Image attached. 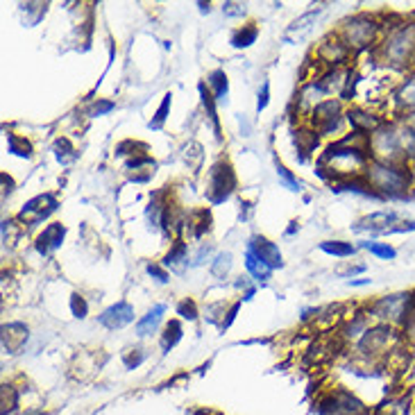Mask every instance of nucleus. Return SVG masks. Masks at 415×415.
<instances>
[{"instance_id": "1", "label": "nucleus", "mask_w": 415, "mask_h": 415, "mask_svg": "<svg viewBox=\"0 0 415 415\" xmlns=\"http://www.w3.org/2000/svg\"><path fill=\"white\" fill-rule=\"evenodd\" d=\"M375 57L388 69H415V18H384V35L375 48Z\"/></svg>"}, {"instance_id": "2", "label": "nucleus", "mask_w": 415, "mask_h": 415, "mask_svg": "<svg viewBox=\"0 0 415 415\" xmlns=\"http://www.w3.org/2000/svg\"><path fill=\"white\" fill-rule=\"evenodd\" d=\"M363 177L381 200H402L411 193V189H415V170L409 163H386L370 159Z\"/></svg>"}, {"instance_id": "3", "label": "nucleus", "mask_w": 415, "mask_h": 415, "mask_svg": "<svg viewBox=\"0 0 415 415\" xmlns=\"http://www.w3.org/2000/svg\"><path fill=\"white\" fill-rule=\"evenodd\" d=\"M336 35L345 41V46L352 52H366L370 48H377L381 35H384V18L377 14H354L341 21Z\"/></svg>"}, {"instance_id": "4", "label": "nucleus", "mask_w": 415, "mask_h": 415, "mask_svg": "<svg viewBox=\"0 0 415 415\" xmlns=\"http://www.w3.org/2000/svg\"><path fill=\"white\" fill-rule=\"evenodd\" d=\"M402 341V334L397 327L386 322H375L356 343V352L368 361H379L392 352H397V343Z\"/></svg>"}, {"instance_id": "5", "label": "nucleus", "mask_w": 415, "mask_h": 415, "mask_svg": "<svg viewBox=\"0 0 415 415\" xmlns=\"http://www.w3.org/2000/svg\"><path fill=\"white\" fill-rule=\"evenodd\" d=\"M370 159L386 163H407L402 148L399 121H386L377 132L370 134Z\"/></svg>"}, {"instance_id": "6", "label": "nucleus", "mask_w": 415, "mask_h": 415, "mask_svg": "<svg viewBox=\"0 0 415 415\" xmlns=\"http://www.w3.org/2000/svg\"><path fill=\"white\" fill-rule=\"evenodd\" d=\"M413 302V291H402V293H390V295H381L375 302H370L366 311L373 315V320L377 322H386L392 327H402L407 320V313L411 309Z\"/></svg>"}, {"instance_id": "7", "label": "nucleus", "mask_w": 415, "mask_h": 415, "mask_svg": "<svg viewBox=\"0 0 415 415\" xmlns=\"http://www.w3.org/2000/svg\"><path fill=\"white\" fill-rule=\"evenodd\" d=\"M309 127H313L320 136H334L341 134L345 121V109L338 98H327L309 114Z\"/></svg>"}, {"instance_id": "8", "label": "nucleus", "mask_w": 415, "mask_h": 415, "mask_svg": "<svg viewBox=\"0 0 415 415\" xmlns=\"http://www.w3.org/2000/svg\"><path fill=\"white\" fill-rule=\"evenodd\" d=\"M236 191V173L229 161H216L206 173V200L209 204H223Z\"/></svg>"}, {"instance_id": "9", "label": "nucleus", "mask_w": 415, "mask_h": 415, "mask_svg": "<svg viewBox=\"0 0 415 415\" xmlns=\"http://www.w3.org/2000/svg\"><path fill=\"white\" fill-rule=\"evenodd\" d=\"M57 209H59L57 195H54V193H41V195H35V198L28 200L23 206H21L16 221L23 225L25 229H30V227L41 225L43 221H48V218Z\"/></svg>"}, {"instance_id": "10", "label": "nucleus", "mask_w": 415, "mask_h": 415, "mask_svg": "<svg viewBox=\"0 0 415 415\" xmlns=\"http://www.w3.org/2000/svg\"><path fill=\"white\" fill-rule=\"evenodd\" d=\"M368 407L352 390L338 388L318 404V415H368Z\"/></svg>"}, {"instance_id": "11", "label": "nucleus", "mask_w": 415, "mask_h": 415, "mask_svg": "<svg viewBox=\"0 0 415 415\" xmlns=\"http://www.w3.org/2000/svg\"><path fill=\"white\" fill-rule=\"evenodd\" d=\"M313 54H315V62L327 66V71H334V69H347V62L352 59L354 52L345 46V41L336 32H332V35H327L318 43Z\"/></svg>"}, {"instance_id": "12", "label": "nucleus", "mask_w": 415, "mask_h": 415, "mask_svg": "<svg viewBox=\"0 0 415 415\" xmlns=\"http://www.w3.org/2000/svg\"><path fill=\"white\" fill-rule=\"evenodd\" d=\"M345 121H347L349 127H352V132H361L366 136L377 132V129L386 123L379 114L370 112L368 107H361V105H354V107L345 109Z\"/></svg>"}, {"instance_id": "13", "label": "nucleus", "mask_w": 415, "mask_h": 415, "mask_svg": "<svg viewBox=\"0 0 415 415\" xmlns=\"http://www.w3.org/2000/svg\"><path fill=\"white\" fill-rule=\"evenodd\" d=\"M399 221V216L395 211H373L363 216L361 221H356L352 225V232L356 234H373V236H381V234H388V229Z\"/></svg>"}, {"instance_id": "14", "label": "nucleus", "mask_w": 415, "mask_h": 415, "mask_svg": "<svg viewBox=\"0 0 415 415\" xmlns=\"http://www.w3.org/2000/svg\"><path fill=\"white\" fill-rule=\"evenodd\" d=\"M134 307L129 304L127 300H121L112 304V307H107L100 315H98V322H100L103 327H107V329H123V327L132 325L134 322Z\"/></svg>"}, {"instance_id": "15", "label": "nucleus", "mask_w": 415, "mask_h": 415, "mask_svg": "<svg viewBox=\"0 0 415 415\" xmlns=\"http://www.w3.org/2000/svg\"><path fill=\"white\" fill-rule=\"evenodd\" d=\"M64 238H66V225L64 223H50L41 229L35 238V250L41 257H48L52 252H57L62 247Z\"/></svg>"}, {"instance_id": "16", "label": "nucleus", "mask_w": 415, "mask_h": 415, "mask_svg": "<svg viewBox=\"0 0 415 415\" xmlns=\"http://www.w3.org/2000/svg\"><path fill=\"white\" fill-rule=\"evenodd\" d=\"M322 100H327V91L320 84V80H309L302 84V89L298 91V98H295V105H298L300 114H311L315 107H318Z\"/></svg>"}, {"instance_id": "17", "label": "nucleus", "mask_w": 415, "mask_h": 415, "mask_svg": "<svg viewBox=\"0 0 415 415\" xmlns=\"http://www.w3.org/2000/svg\"><path fill=\"white\" fill-rule=\"evenodd\" d=\"M247 247L252 250L255 255H259L261 259H264L272 270L284 268V255H281V250H279V245H277V243H272L270 238L257 234V236L250 238Z\"/></svg>"}, {"instance_id": "18", "label": "nucleus", "mask_w": 415, "mask_h": 415, "mask_svg": "<svg viewBox=\"0 0 415 415\" xmlns=\"http://www.w3.org/2000/svg\"><path fill=\"white\" fill-rule=\"evenodd\" d=\"M30 341V329L23 322H7L3 325V347L9 354H18Z\"/></svg>"}, {"instance_id": "19", "label": "nucleus", "mask_w": 415, "mask_h": 415, "mask_svg": "<svg viewBox=\"0 0 415 415\" xmlns=\"http://www.w3.org/2000/svg\"><path fill=\"white\" fill-rule=\"evenodd\" d=\"M392 100H395V105H397V112H402V114L415 112V69L395 86Z\"/></svg>"}, {"instance_id": "20", "label": "nucleus", "mask_w": 415, "mask_h": 415, "mask_svg": "<svg viewBox=\"0 0 415 415\" xmlns=\"http://www.w3.org/2000/svg\"><path fill=\"white\" fill-rule=\"evenodd\" d=\"M161 266L170 272H184L189 268V243L184 238L170 243V250L161 259Z\"/></svg>"}, {"instance_id": "21", "label": "nucleus", "mask_w": 415, "mask_h": 415, "mask_svg": "<svg viewBox=\"0 0 415 415\" xmlns=\"http://www.w3.org/2000/svg\"><path fill=\"white\" fill-rule=\"evenodd\" d=\"M168 307L166 304H155V307H150L146 315H141V318L136 320L134 325V332L139 338H146V336H152V334H157V329L161 327L163 322V315H166Z\"/></svg>"}, {"instance_id": "22", "label": "nucleus", "mask_w": 415, "mask_h": 415, "mask_svg": "<svg viewBox=\"0 0 415 415\" xmlns=\"http://www.w3.org/2000/svg\"><path fill=\"white\" fill-rule=\"evenodd\" d=\"M155 168H157V161L152 159L150 155H146V152L144 155H136L132 159H127V163H125V170L132 173L129 175V180L139 182V184L148 182L152 175H155Z\"/></svg>"}, {"instance_id": "23", "label": "nucleus", "mask_w": 415, "mask_h": 415, "mask_svg": "<svg viewBox=\"0 0 415 415\" xmlns=\"http://www.w3.org/2000/svg\"><path fill=\"white\" fill-rule=\"evenodd\" d=\"M198 93H200V100H202V109L206 118L211 121V127H214V134L218 141H223V127H221V118H218V103L214 93L209 91V86H206V82H200L198 84Z\"/></svg>"}, {"instance_id": "24", "label": "nucleus", "mask_w": 415, "mask_h": 415, "mask_svg": "<svg viewBox=\"0 0 415 415\" xmlns=\"http://www.w3.org/2000/svg\"><path fill=\"white\" fill-rule=\"evenodd\" d=\"M243 264H245V270L247 275L252 277L255 281H268L272 277V268L266 264L264 259L259 255H255L252 250L245 247V255H243Z\"/></svg>"}, {"instance_id": "25", "label": "nucleus", "mask_w": 415, "mask_h": 415, "mask_svg": "<svg viewBox=\"0 0 415 415\" xmlns=\"http://www.w3.org/2000/svg\"><path fill=\"white\" fill-rule=\"evenodd\" d=\"M168 200H166V191H157L150 195V202H148V209H146V218L150 223V229H161V218L168 209Z\"/></svg>"}, {"instance_id": "26", "label": "nucleus", "mask_w": 415, "mask_h": 415, "mask_svg": "<svg viewBox=\"0 0 415 415\" xmlns=\"http://www.w3.org/2000/svg\"><path fill=\"white\" fill-rule=\"evenodd\" d=\"M206 86H209V91L214 93L218 105L229 103L227 100L229 98V78H227V73L223 69H216V71H211L209 75H206Z\"/></svg>"}, {"instance_id": "27", "label": "nucleus", "mask_w": 415, "mask_h": 415, "mask_svg": "<svg viewBox=\"0 0 415 415\" xmlns=\"http://www.w3.org/2000/svg\"><path fill=\"white\" fill-rule=\"evenodd\" d=\"M187 232H191V236L198 241L204 234L211 232V214L206 209H198L189 214V221H187Z\"/></svg>"}, {"instance_id": "28", "label": "nucleus", "mask_w": 415, "mask_h": 415, "mask_svg": "<svg viewBox=\"0 0 415 415\" xmlns=\"http://www.w3.org/2000/svg\"><path fill=\"white\" fill-rule=\"evenodd\" d=\"M184 338V327L177 318L168 320L166 325H163V332H161V352L168 354L170 349H175V345H177L180 341Z\"/></svg>"}, {"instance_id": "29", "label": "nucleus", "mask_w": 415, "mask_h": 415, "mask_svg": "<svg viewBox=\"0 0 415 415\" xmlns=\"http://www.w3.org/2000/svg\"><path fill=\"white\" fill-rule=\"evenodd\" d=\"M320 252L329 255V257H336V259H349L358 252V245L349 243V241H341V238H334V241H322L320 245Z\"/></svg>"}, {"instance_id": "30", "label": "nucleus", "mask_w": 415, "mask_h": 415, "mask_svg": "<svg viewBox=\"0 0 415 415\" xmlns=\"http://www.w3.org/2000/svg\"><path fill=\"white\" fill-rule=\"evenodd\" d=\"M411 407H413L411 395H397V397H390L381 404V407L377 409V415H409Z\"/></svg>"}, {"instance_id": "31", "label": "nucleus", "mask_w": 415, "mask_h": 415, "mask_svg": "<svg viewBox=\"0 0 415 415\" xmlns=\"http://www.w3.org/2000/svg\"><path fill=\"white\" fill-rule=\"evenodd\" d=\"M257 39H259V28H257V23H247V25L238 28L234 32L232 39H229V43H232V46L238 48V50H245L250 46H255Z\"/></svg>"}, {"instance_id": "32", "label": "nucleus", "mask_w": 415, "mask_h": 415, "mask_svg": "<svg viewBox=\"0 0 415 415\" xmlns=\"http://www.w3.org/2000/svg\"><path fill=\"white\" fill-rule=\"evenodd\" d=\"M52 152H54V159H57L59 163H64V166L78 159V150H75V146L71 144L66 136H57V139H54Z\"/></svg>"}, {"instance_id": "33", "label": "nucleus", "mask_w": 415, "mask_h": 415, "mask_svg": "<svg viewBox=\"0 0 415 415\" xmlns=\"http://www.w3.org/2000/svg\"><path fill=\"white\" fill-rule=\"evenodd\" d=\"M7 152L14 157H21V159H32V144L25 136L7 132Z\"/></svg>"}, {"instance_id": "34", "label": "nucleus", "mask_w": 415, "mask_h": 415, "mask_svg": "<svg viewBox=\"0 0 415 415\" xmlns=\"http://www.w3.org/2000/svg\"><path fill=\"white\" fill-rule=\"evenodd\" d=\"M361 250H366V252H370L373 257L377 259H384V261H392L397 257V250L392 247L390 243H381V241H361V245H358Z\"/></svg>"}, {"instance_id": "35", "label": "nucleus", "mask_w": 415, "mask_h": 415, "mask_svg": "<svg viewBox=\"0 0 415 415\" xmlns=\"http://www.w3.org/2000/svg\"><path fill=\"white\" fill-rule=\"evenodd\" d=\"M170 107H173V93H166L161 98V105L157 107V112H155V116H152V121L148 123V127L150 129H161L163 127V123L168 121V114H170Z\"/></svg>"}, {"instance_id": "36", "label": "nucleus", "mask_w": 415, "mask_h": 415, "mask_svg": "<svg viewBox=\"0 0 415 415\" xmlns=\"http://www.w3.org/2000/svg\"><path fill=\"white\" fill-rule=\"evenodd\" d=\"M234 266V257L232 252H221L216 255L214 261H211V275L218 277V279H225L229 275V270Z\"/></svg>"}, {"instance_id": "37", "label": "nucleus", "mask_w": 415, "mask_h": 415, "mask_svg": "<svg viewBox=\"0 0 415 415\" xmlns=\"http://www.w3.org/2000/svg\"><path fill=\"white\" fill-rule=\"evenodd\" d=\"M399 334H402V341L415 347V291H413V302H411V309L407 313V320L399 327Z\"/></svg>"}, {"instance_id": "38", "label": "nucleus", "mask_w": 415, "mask_h": 415, "mask_svg": "<svg viewBox=\"0 0 415 415\" xmlns=\"http://www.w3.org/2000/svg\"><path fill=\"white\" fill-rule=\"evenodd\" d=\"M275 173H277V177L281 180V184H284V187H286L288 191H293V193L302 191V182H300L298 177H295L293 170H288L279 159H275Z\"/></svg>"}, {"instance_id": "39", "label": "nucleus", "mask_w": 415, "mask_h": 415, "mask_svg": "<svg viewBox=\"0 0 415 415\" xmlns=\"http://www.w3.org/2000/svg\"><path fill=\"white\" fill-rule=\"evenodd\" d=\"M21 9H23L25 23L32 28V25H37L43 16H46L48 5H46V3H25V5H21Z\"/></svg>"}, {"instance_id": "40", "label": "nucleus", "mask_w": 415, "mask_h": 415, "mask_svg": "<svg viewBox=\"0 0 415 415\" xmlns=\"http://www.w3.org/2000/svg\"><path fill=\"white\" fill-rule=\"evenodd\" d=\"M175 313H177L182 320H189V322H195V320H198V315H200L198 304H195V300H191V298L180 300V302H177V309H175Z\"/></svg>"}, {"instance_id": "41", "label": "nucleus", "mask_w": 415, "mask_h": 415, "mask_svg": "<svg viewBox=\"0 0 415 415\" xmlns=\"http://www.w3.org/2000/svg\"><path fill=\"white\" fill-rule=\"evenodd\" d=\"M18 409V390L12 384L3 386V415H12Z\"/></svg>"}, {"instance_id": "42", "label": "nucleus", "mask_w": 415, "mask_h": 415, "mask_svg": "<svg viewBox=\"0 0 415 415\" xmlns=\"http://www.w3.org/2000/svg\"><path fill=\"white\" fill-rule=\"evenodd\" d=\"M114 109H116V103L114 100H105V98H98V100H93L91 107L86 109V116H89V118L107 116V114H112Z\"/></svg>"}, {"instance_id": "43", "label": "nucleus", "mask_w": 415, "mask_h": 415, "mask_svg": "<svg viewBox=\"0 0 415 415\" xmlns=\"http://www.w3.org/2000/svg\"><path fill=\"white\" fill-rule=\"evenodd\" d=\"M71 313H73V318H78V320H84L86 315H89V302H86L82 293L71 295Z\"/></svg>"}, {"instance_id": "44", "label": "nucleus", "mask_w": 415, "mask_h": 415, "mask_svg": "<svg viewBox=\"0 0 415 415\" xmlns=\"http://www.w3.org/2000/svg\"><path fill=\"white\" fill-rule=\"evenodd\" d=\"M144 361H146V352L141 347H129L123 352V363L127 370H136Z\"/></svg>"}, {"instance_id": "45", "label": "nucleus", "mask_w": 415, "mask_h": 415, "mask_svg": "<svg viewBox=\"0 0 415 415\" xmlns=\"http://www.w3.org/2000/svg\"><path fill=\"white\" fill-rule=\"evenodd\" d=\"M136 148H146V146H141V144H136V141H132V139H127V141H123V144H118L116 146V155L118 157H136V155H144V152H136Z\"/></svg>"}, {"instance_id": "46", "label": "nucleus", "mask_w": 415, "mask_h": 415, "mask_svg": "<svg viewBox=\"0 0 415 415\" xmlns=\"http://www.w3.org/2000/svg\"><path fill=\"white\" fill-rule=\"evenodd\" d=\"M146 272L148 275L155 279V281H159V284H168L170 281V272L163 268L161 264H148L146 266Z\"/></svg>"}, {"instance_id": "47", "label": "nucleus", "mask_w": 415, "mask_h": 415, "mask_svg": "<svg viewBox=\"0 0 415 415\" xmlns=\"http://www.w3.org/2000/svg\"><path fill=\"white\" fill-rule=\"evenodd\" d=\"M315 16H318V12H309V14H304L302 18L295 21V23L291 25V30H288V32H291V35H295V32H298V35H302V32H307V30L311 28L309 23H311V21H313Z\"/></svg>"}, {"instance_id": "48", "label": "nucleus", "mask_w": 415, "mask_h": 415, "mask_svg": "<svg viewBox=\"0 0 415 415\" xmlns=\"http://www.w3.org/2000/svg\"><path fill=\"white\" fill-rule=\"evenodd\" d=\"M270 105V82L266 80L264 84H261L259 89V95H257V112H266V107Z\"/></svg>"}, {"instance_id": "49", "label": "nucleus", "mask_w": 415, "mask_h": 415, "mask_svg": "<svg viewBox=\"0 0 415 415\" xmlns=\"http://www.w3.org/2000/svg\"><path fill=\"white\" fill-rule=\"evenodd\" d=\"M238 309H241V302L232 304V307H229V311L223 315V320H221V329H223V332H225V329H229V327H232V322L236 320V315H238Z\"/></svg>"}, {"instance_id": "50", "label": "nucleus", "mask_w": 415, "mask_h": 415, "mask_svg": "<svg viewBox=\"0 0 415 415\" xmlns=\"http://www.w3.org/2000/svg\"><path fill=\"white\" fill-rule=\"evenodd\" d=\"M223 14L229 16V18L243 16V14H245V5H243V3H225V5H223Z\"/></svg>"}, {"instance_id": "51", "label": "nucleus", "mask_w": 415, "mask_h": 415, "mask_svg": "<svg viewBox=\"0 0 415 415\" xmlns=\"http://www.w3.org/2000/svg\"><path fill=\"white\" fill-rule=\"evenodd\" d=\"M404 232H415V221H397L388 229V234H404Z\"/></svg>"}, {"instance_id": "52", "label": "nucleus", "mask_w": 415, "mask_h": 415, "mask_svg": "<svg viewBox=\"0 0 415 415\" xmlns=\"http://www.w3.org/2000/svg\"><path fill=\"white\" fill-rule=\"evenodd\" d=\"M361 272H366V264H349L347 268H343V270H338V275L341 277H354V275H361Z\"/></svg>"}, {"instance_id": "53", "label": "nucleus", "mask_w": 415, "mask_h": 415, "mask_svg": "<svg viewBox=\"0 0 415 415\" xmlns=\"http://www.w3.org/2000/svg\"><path fill=\"white\" fill-rule=\"evenodd\" d=\"M0 182H3V198H5V195H9V193L14 191L16 184H14V180H12V175H7V173L0 175Z\"/></svg>"}, {"instance_id": "54", "label": "nucleus", "mask_w": 415, "mask_h": 415, "mask_svg": "<svg viewBox=\"0 0 415 415\" xmlns=\"http://www.w3.org/2000/svg\"><path fill=\"white\" fill-rule=\"evenodd\" d=\"M209 255H211V245H202V247H200V252L193 257V264H191V266H200V264H204V259H209Z\"/></svg>"}, {"instance_id": "55", "label": "nucleus", "mask_w": 415, "mask_h": 415, "mask_svg": "<svg viewBox=\"0 0 415 415\" xmlns=\"http://www.w3.org/2000/svg\"><path fill=\"white\" fill-rule=\"evenodd\" d=\"M402 123L407 125V127H411L413 132H415V112H409V114H404V116H402Z\"/></svg>"}, {"instance_id": "56", "label": "nucleus", "mask_w": 415, "mask_h": 415, "mask_svg": "<svg viewBox=\"0 0 415 415\" xmlns=\"http://www.w3.org/2000/svg\"><path fill=\"white\" fill-rule=\"evenodd\" d=\"M255 293H257V288L252 286V288H247L245 293H243V298H241V302H250V300H252L255 298Z\"/></svg>"}, {"instance_id": "57", "label": "nucleus", "mask_w": 415, "mask_h": 415, "mask_svg": "<svg viewBox=\"0 0 415 415\" xmlns=\"http://www.w3.org/2000/svg\"><path fill=\"white\" fill-rule=\"evenodd\" d=\"M298 229H300V225H298V221H293V223H291V227L286 229V234H288V236H293L295 232H298Z\"/></svg>"}, {"instance_id": "58", "label": "nucleus", "mask_w": 415, "mask_h": 415, "mask_svg": "<svg viewBox=\"0 0 415 415\" xmlns=\"http://www.w3.org/2000/svg\"><path fill=\"white\" fill-rule=\"evenodd\" d=\"M198 7H200V12H202V14H209V12H211V5H209V3H198Z\"/></svg>"}, {"instance_id": "59", "label": "nucleus", "mask_w": 415, "mask_h": 415, "mask_svg": "<svg viewBox=\"0 0 415 415\" xmlns=\"http://www.w3.org/2000/svg\"><path fill=\"white\" fill-rule=\"evenodd\" d=\"M32 415H50V413H32Z\"/></svg>"}]
</instances>
